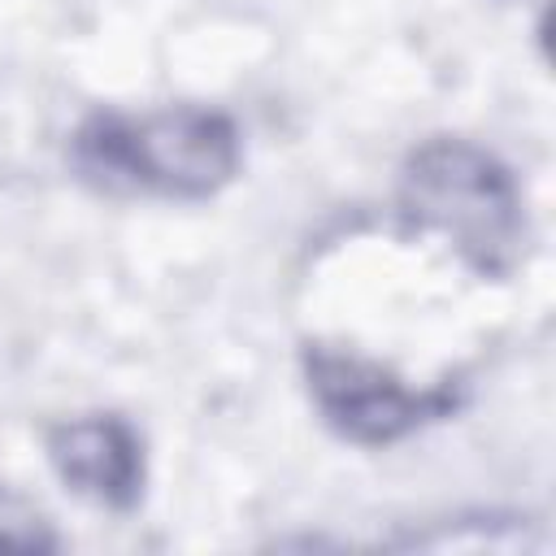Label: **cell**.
Listing matches in <instances>:
<instances>
[{"label": "cell", "instance_id": "6da1fadb", "mask_svg": "<svg viewBox=\"0 0 556 556\" xmlns=\"http://www.w3.org/2000/svg\"><path fill=\"white\" fill-rule=\"evenodd\" d=\"M74 165L104 191H152L200 200L239 169V130L230 117L195 104L117 117L96 113L74 135Z\"/></svg>", "mask_w": 556, "mask_h": 556}, {"label": "cell", "instance_id": "7a4b0ae2", "mask_svg": "<svg viewBox=\"0 0 556 556\" xmlns=\"http://www.w3.org/2000/svg\"><path fill=\"white\" fill-rule=\"evenodd\" d=\"M408 226L447 239L478 274H508L526 248V213L513 174L465 139L421 143L400 174Z\"/></svg>", "mask_w": 556, "mask_h": 556}, {"label": "cell", "instance_id": "3957f363", "mask_svg": "<svg viewBox=\"0 0 556 556\" xmlns=\"http://www.w3.org/2000/svg\"><path fill=\"white\" fill-rule=\"evenodd\" d=\"M304 369L317 408L352 443H391L456 404L452 391H408L378 365L326 348H313L304 356Z\"/></svg>", "mask_w": 556, "mask_h": 556}, {"label": "cell", "instance_id": "277c9868", "mask_svg": "<svg viewBox=\"0 0 556 556\" xmlns=\"http://www.w3.org/2000/svg\"><path fill=\"white\" fill-rule=\"evenodd\" d=\"M52 469L83 500L130 508L143 491V447L122 417H74L48 434Z\"/></svg>", "mask_w": 556, "mask_h": 556}, {"label": "cell", "instance_id": "5b68a950", "mask_svg": "<svg viewBox=\"0 0 556 556\" xmlns=\"http://www.w3.org/2000/svg\"><path fill=\"white\" fill-rule=\"evenodd\" d=\"M56 547L61 539L52 534L48 517L17 491L0 486V552H56Z\"/></svg>", "mask_w": 556, "mask_h": 556}]
</instances>
